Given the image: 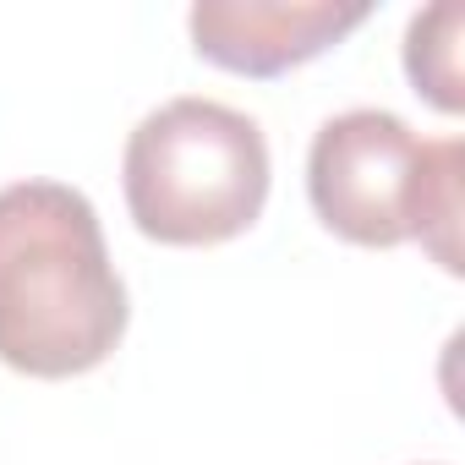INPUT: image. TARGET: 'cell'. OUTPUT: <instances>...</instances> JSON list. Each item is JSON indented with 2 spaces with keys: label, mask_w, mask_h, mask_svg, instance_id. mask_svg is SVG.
<instances>
[{
  "label": "cell",
  "mask_w": 465,
  "mask_h": 465,
  "mask_svg": "<svg viewBox=\"0 0 465 465\" xmlns=\"http://www.w3.org/2000/svg\"><path fill=\"white\" fill-rule=\"evenodd\" d=\"M126 318L94 203L66 181L0 186V361L28 378L94 372Z\"/></svg>",
  "instance_id": "obj_1"
},
{
  "label": "cell",
  "mask_w": 465,
  "mask_h": 465,
  "mask_svg": "<svg viewBox=\"0 0 465 465\" xmlns=\"http://www.w3.org/2000/svg\"><path fill=\"white\" fill-rule=\"evenodd\" d=\"M460 137H416L394 110L329 115L307 148V197L334 236L356 247L421 242L460 274Z\"/></svg>",
  "instance_id": "obj_2"
},
{
  "label": "cell",
  "mask_w": 465,
  "mask_h": 465,
  "mask_svg": "<svg viewBox=\"0 0 465 465\" xmlns=\"http://www.w3.org/2000/svg\"><path fill=\"white\" fill-rule=\"evenodd\" d=\"M269 175L263 126L203 94L148 110L121 153L126 208L159 247H219L252 230L269 203Z\"/></svg>",
  "instance_id": "obj_3"
},
{
  "label": "cell",
  "mask_w": 465,
  "mask_h": 465,
  "mask_svg": "<svg viewBox=\"0 0 465 465\" xmlns=\"http://www.w3.org/2000/svg\"><path fill=\"white\" fill-rule=\"evenodd\" d=\"M372 17L367 0H197L192 50L236 77H280Z\"/></svg>",
  "instance_id": "obj_4"
},
{
  "label": "cell",
  "mask_w": 465,
  "mask_h": 465,
  "mask_svg": "<svg viewBox=\"0 0 465 465\" xmlns=\"http://www.w3.org/2000/svg\"><path fill=\"white\" fill-rule=\"evenodd\" d=\"M460 34H465V6H460V0H438V6L416 12L411 28H405V77L443 115H460L465 110Z\"/></svg>",
  "instance_id": "obj_5"
}]
</instances>
